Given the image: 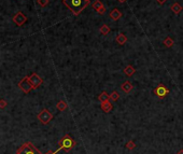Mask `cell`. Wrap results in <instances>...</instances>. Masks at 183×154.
<instances>
[{"mask_svg":"<svg viewBox=\"0 0 183 154\" xmlns=\"http://www.w3.org/2000/svg\"><path fill=\"white\" fill-rule=\"evenodd\" d=\"M156 1L158 2V3H160V5H164L167 0H156Z\"/></svg>","mask_w":183,"mask_h":154,"instance_id":"obj_25","label":"cell"},{"mask_svg":"<svg viewBox=\"0 0 183 154\" xmlns=\"http://www.w3.org/2000/svg\"><path fill=\"white\" fill-rule=\"evenodd\" d=\"M37 118H38V120L40 121L41 123L46 125V124H49L50 122L52 121V119H53V114H52L48 109H43L41 112H39V114L37 115Z\"/></svg>","mask_w":183,"mask_h":154,"instance_id":"obj_4","label":"cell"},{"mask_svg":"<svg viewBox=\"0 0 183 154\" xmlns=\"http://www.w3.org/2000/svg\"><path fill=\"white\" fill-rule=\"evenodd\" d=\"M183 10V8H182V5H180L178 3V2H174V5H171V11L174 12V13H176V14H179L181 11Z\"/></svg>","mask_w":183,"mask_h":154,"instance_id":"obj_13","label":"cell"},{"mask_svg":"<svg viewBox=\"0 0 183 154\" xmlns=\"http://www.w3.org/2000/svg\"><path fill=\"white\" fill-rule=\"evenodd\" d=\"M0 108L1 109H3V108H5V106H7V101L5 100V99H1V101H0Z\"/></svg>","mask_w":183,"mask_h":154,"instance_id":"obj_23","label":"cell"},{"mask_svg":"<svg viewBox=\"0 0 183 154\" xmlns=\"http://www.w3.org/2000/svg\"><path fill=\"white\" fill-rule=\"evenodd\" d=\"M103 2H101V1H100V0H97V1H96V2H95L94 5H93V9H94L95 11H96V12H98L99 10L101 9V8H103Z\"/></svg>","mask_w":183,"mask_h":154,"instance_id":"obj_19","label":"cell"},{"mask_svg":"<svg viewBox=\"0 0 183 154\" xmlns=\"http://www.w3.org/2000/svg\"><path fill=\"white\" fill-rule=\"evenodd\" d=\"M63 2L74 15H78L89 5L90 0H63Z\"/></svg>","mask_w":183,"mask_h":154,"instance_id":"obj_1","label":"cell"},{"mask_svg":"<svg viewBox=\"0 0 183 154\" xmlns=\"http://www.w3.org/2000/svg\"><path fill=\"white\" fill-rule=\"evenodd\" d=\"M126 148L128 150H134L136 148V143H135L134 141H129V142L126 143Z\"/></svg>","mask_w":183,"mask_h":154,"instance_id":"obj_21","label":"cell"},{"mask_svg":"<svg viewBox=\"0 0 183 154\" xmlns=\"http://www.w3.org/2000/svg\"><path fill=\"white\" fill-rule=\"evenodd\" d=\"M105 12H106V9H105V7H103V8H101V9L99 10V11H98V12H97V13L100 14V15H103V14L105 13Z\"/></svg>","mask_w":183,"mask_h":154,"instance_id":"obj_24","label":"cell"},{"mask_svg":"<svg viewBox=\"0 0 183 154\" xmlns=\"http://www.w3.org/2000/svg\"><path fill=\"white\" fill-rule=\"evenodd\" d=\"M116 42L120 44V45H123V44L126 43V41H127V37H126L124 34H119V35L116 36Z\"/></svg>","mask_w":183,"mask_h":154,"instance_id":"obj_12","label":"cell"},{"mask_svg":"<svg viewBox=\"0 0 183 154\" xmlns=\"http://www.w3.org/2000/svg\"><path fill=\"white\" fill-rule=\"evenodd\" d=\"M29 78V82L32 83V87L34 88H37V87H39L41 84H42V82H43V80L41 79L39 75H37V73H32V75L28 77Z\"/></svg>","mask_w":183,"mask_h":154,"instance_id":"obj_7","label":"cell"},{"mask_svg":"<svg viewBox=\"0 0 183 154\" xmlns=\"http://www.w3.org/2000/svg\"><path fill=\"white\" fill-rule=\"evenodd\" d=\"M58 145H59V148H58L56 151H54V152H48L46 154H57L60 150H65L66 152H69V151L76 145V142H74V140H73L69 135H66V136L63 137L62 140L58 142Z\"/></svg>","mask_w":183,"mask_h":154,"instance_id":"obj_2","label":"cell"},{"mask_svg":"<svg viewBox=\"0 0 183 154\" xmlns=\"http://www.w3.org/2000/svg\"><path fill=\"white\" fill-rule=\"evenodd\" d=\"M178 154H183V150H180L178 152Z\"/></svg>","mask_w":183,"mask_h":154,"instance_id":"obj_27","label":"cell"},{"mask_svg":"<svg viewBox=\"0 0 183 154\" xmlns=\"http://www.w3.org/2000/svg\"><path fill=\"white\" fill-rule=\"evenodd\" d=\"M16 154H42V153L38 149H36L32 143L26 142L22 147H19V149L17 150Z\"/></svg>","mask_w":183,"mask_h":154,"instance_id":"obj_3","label":"cell"},{"mask_svg":"<svg viewBox=\"0 0 183 154\" xmlns=\"http://www.w3.org/2000/svg\"><path fill=\"white\" fill-rule=\"evenodd\" d=\"M164 45L167 46V48H171L174 45V40L171 39L170 37H166L165 40H164Z\"/></svg>","mask_w":183,"mask_h":154,"instance_id":"obj_17","label":"cell"},{"mask_svg":"<svg viewBox=\"0 0 183 154\" xmlns=\"http://www.w3.org/2000/svg\"><path fill=\"white\" fill-rule=\"evenodd\" d=\"M56 108H57V110L59 111H65L67 109V104L63 100L58 101L57 104H56Z\"/></svg>","mask_w":183,"mask_h":154,"instance_id":"obj_16","label":"cell"},{"mask_svg":"<svg viewBox=\"0 0 183 154\" xmlns=\"http://www.w3.org/2000/svg\"><path fill=\"white\" fill-rule=\"evenodd\" d=\"M154 94L156 95L158 98H164L169 94V89L166 87L164 84H158L156 88L154 89Z\"/></svg>","mask_w":183,"mask_h":154,"instance_id":"obj_6","label":"cell"},{"mask_svg":"<svg viewBox=\"0 0 183 154\" xmlns=\"http://www.w3.org/2000/svg\"><path fill=\"white\" fill-rule=\"evenodd\" d=\"M100 108H101V110L103 112H106V113H109L110 111L113 109V105H112L110 101H105V102H101V105H100Z\"/></svg>","mask_w":183,"mask_h":154,"instance_id":"obj_9","label":"cell"},{"mask_svg":"<svg viewBox=\"0 0 183 154\" xmlns=\"http://www.w3.org/2000/svg\"><path fill=\"white\" fill-rule=\"evenodd\" d=\"M98 99L100 102H105V101H108L110 99V95H108L107 92H103L100 95L98 96Z\"/></svg>","mask_w":183,"mask_h":154,"instance_id":"obj_15","label":"cell"},{"mask_svg":"<svg viewBox=\"0 0 183 154\" xmlns=\"http://www.w3.org/2000/svg\"><path fill=\"white\" fill-rule=\"evenodd\" d=\"M18 87L21 88L24 93H29L32 88H34L32 87V83L29 82V78H28V77H25V78H23V79L19 81V83H18Z\"/></svg>","mask_w":183,"mask_h":154,"instance_id":"obj_5","label":"cell"},{"mask_svg":"<svg viewBox=\"0 0 183 154\" xmlns=\"http://www.w3.org/2000/svg\"><path fill=\"white\" fill-rule=\"evenodd\" d=\"M124 72H125V75H127V77H131V75H133L135 72H136V69H135L133 66L128 65V66L125 67V69H124Z\"/></svg>","mask_w":183,"mask_h":154,"instance_id":"obj_14","label":"cell"},{"mask_svg":"<svg viewBox=\"0 0 183 154\" xmlns=\"http://www.w3.org/2000/svg\"><path fill=\"white\" fill-rule=\"evenodd\" d=\"M122 89H123V92H125L126 94H128L129 92H131L133 91V88H134V86H133V84L130 83L129 81H126V82H124V83L122 84Z\"/></svg>","mask_w":183,"mask_h":154,"instance_id":"obj_11","label":"cell"},{"mask_svg":"<svg viewBox=\"0 0 183 154\" xmlns=\"http://www.w3.org/2000/svg\"><path fill=\"white\" fill-rule=\"evenodd\" d=\"M119 2H121V3H124V2H126V0H117Z\"/></svg>","mask_w":183,"mask_h":154,"instance_id":"obj_26","label":"cell"},{"mask_svg":"<svg viewBox=\"0 0 183 154\" xmlns=\"http://www.w3.org/2000/svg\"><path fill=\"white\" fill-rule=\"evenodd\" d=\"M119 98H120V95H119V93L116 92V91H114V92H113L111 95H110V99H112L113 101L117 100Z\"/></svg>","mask_w":183,"mask_h":154,"instance_id":"obj_20","label":"cell"},{"mask_svg":"<svg viewBox=\"0 0 183 154\" xmlns=\"http://www.w3.org/2000/svg\"><path fill=\"white\" fill-rule=\"evenodd\" d=\"M99 31H100V34H101V35L107 36L108 34H109V31H110V28H109V26H108V25H103V26L100 27Z\"/></svg>","mask_w":183,"mask_h":154,"instance_id":"obj_18","label":"cell"},{"mask_svg":"<svg viewBox=\"0 0 183 154\" xmlns=\"http://www.w3.org/2000/svg\"><path fill=\"white\" fill-rule=\"evenodd\" d=\"M110 17L113 21H117V20H120L122 17V13H121V11L119 9H113L110 12Z\"/></svg>","mask_w":183,"mask_h":154,"instance_id":"obj_10","label":"cell"},{"mask_svg":"<svg viewBox=\"0 0 183 154\" xmlns=\"http://www.w3.org/2000/svg\"><path fill=\"white\" fill-rule=\"evenodd\" d=\"M38 3L41 7H46V5H49V0H38Z\"/></svg>","mask_w":183,"mask_h":154,"instance_id":"obj_22","label":"cell"},{"mask_svg":"<svg viewBox=\"0 0 183 154\" xmlns=\"http://www.w3.org/2000/svg\"><path fill=\"white\" fill-rule=\"evenodd\" d=\"M27 21V17L22 13V12H17L13 16V22L17 25V26H23Z\"/></svg>","mask_w":183,"mask_h":154,"instance_id":"obj_8","label":"cell"}]
</instances>
